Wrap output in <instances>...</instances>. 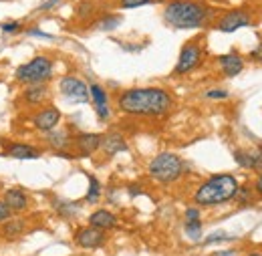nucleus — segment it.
Masks as SVG:
<instances>
[{"label": "nucleus", "mask_w": 262, "mask_h": 256, "mask_svg": "<svg viewBox=\"0 0 262 256\" xmlns=\"http://www.w3.org/2000/svg\"><path fill=\"white\" fill-rule=\"evenodd\" d=\"M186 234L192 240H200V236H202V222L200 220H188L186 222Z\"/></svg>", "instance_id": "nucleus-23"}, {"label": "nucleus", "mask_w": 262, "mask_h": 256, "mask_svg": "<svg viewBox=\"0 0 262 256\" xmlns=\"http://www.w3.org/2000/svg\"><path fill=\"white\" fill-rule=\"evenodd\" d=\"M214 256H236V252L234 250H226V252H216Z\"/></svg>", "instance_id": "nucleus-36"}, {"label": "nucleus", "mask_w": 262, "mask_h": 256, "mask_svg": "<svg viewBox=\"0 0 262 256\" xmlns=\"http://www.w3.org/2000/svg\"><path fill=\"white\" fill-rule=\"evenodd\" d=\"M250 25V15L244 13V11H232L228 15H224L218 23V31L222 33H234L242 27H248Z\"/></svg>", "instance_id": "nucleus-10"}, {"label": "nucleus", "mask_w": 262, "mask_h": 256, "mask_svg": "<svg viewBox=\"0 0 262 256\" xmlns=\"http://www.w3.org/2000/svg\"><path fill=\"white\" fill-rule=\"evenodd\" d=\"M236 192H238L236 178L230 174H218L206 180L194 192V202L198 206H216V204H224L236 198Z\"/></svg>", "instance_id": "nucleus-2"}, {"label": "nucleus", "mask_w": 262, "mask_h": 256, "mask_svg": "<svg viewBox=\"0 0 262 256\" xmlns=\"http://www.w3.org/2000/svg\"><path fill=\"white\" fill-rule=\"evenodd\" d=\"M164 19L174 29H198L208 19V9L196 0H174L164 9Z\"/></svg>", "instance_id": "nucleus-3"}, {"label": "nucleus", "mask_w": 262, "mask_h": 256, "mask_svg": "<svg viewBox=\"0 0 262 256\" xmlns=\"http://www.w3.org/2000/svg\"><path fill=\"white\" fill-rule=\"evenodd\" d=\"M3 200L7 202V206L11 208L13 214H21V212H25V210L29 208V198H27V194H25L23 190H17V188L7 190Z\"/></svg>", "instance_id": "nucleus-14"}, {"label": "nucleus", "mask_w": 262, "mask_h": 256, "mask_svg": "<svg viewBox=\"0 0 262 256\" xmlns=\"http://www.w3.org/2000/svg\"><path fill=\"white\" fill-rule=\"evenodd\" d=\"M248 256H262V254H260V252H250Z\"/></svg>", "instance_id": "nucleus-38"}, {"label": "nucleus", "mask_w": 262, "mask_h": 256, "mask_svg": "<svg viewBox=\"0 0 262 256\" xmlns=\"http://www.w3.org/2000/svg\"><path fill=\"white\" fill-rule=\"evenodd\" d=\"M202 61V49L196 45V43H188L182 53H180V59L176 63V73L178 75H186V73H192Z\"/></svg>", "instance_id": "nucleus-6"}, {"label": "nucleus", "mask_w": 262, "mask_h": 256, "mask_svg": "<svg viewBox=\"0 0 262 256\" xmlns=\"http://www.w3.org/2000/svg\"><path fill=\"white\" fill-rule=\"evenodd\" d=\"M91 11H93V7H91L89 3H85V5H81V7H79V11H77V13H79V17H89V13H91Z\"/></svg>", "instance_id": "nucleus-33"}, {"label": "nucleus", "mask_w": 262, "mask_h": 256, "mask_svg": "<svg viewBox=\"0 0 262 256\" xmlns=\"http://www.w3.org/2000/svg\"><path fill=\"white\" fill-rule=\"evenodd\" d=\"M3 31H5L7 35H15V33L23 31V27H21V23H5V25H3Z\"/></svg>", "instance_id": "nucleus-28"}, {"label": "nucleus", "mask_w": 262, "mask_h": 256, "mask_svg": "<svg viewBox=\"0 0 262 256\" xmlns=\"http://www.w3.org/2000/svg\"><path fill=\"white\" fill-rule=\"evenodd\" d=\"M154 0H121V9H138L144 5H152Z\"/></svg>", "instance_id": "nucleus-26"}, {"label": "nucleus", "mask_w": 262, "mask_h": 256, "mask_svg": "<svg viewBox=\"0 0 262 256\" xmlns=\"http://www.w3.org/2000/svg\"><path fill=\"white\" fill-rule=\"evenodd\" d=\"M99 198H101V184H99V180L95 176H89V192H87L85 200L89 204H95Z\"/></svg>", "instance_id": "nucleus-22"}, {"label": "nucleus", "mask_w": 262, "mask_h": 256, "mask_svg": "<svg viewBox=\"0 0 262 256\" xmlns=\"http://www.w3.org/2000/svg\"><path fill=\"white\" fill-rule=\"evenodd\" d=\"M218 63H220L222 71H224L228 77H236V75L244 69V63H242V59H240L236 53H228V55L218 57Z\"/></svg>", "instance_id": "nucleus-17"}, {"label": "nucleus", "mask_w": 262, "mask_h": 256, "mask_svg": "<svg viewBox=\"0 0 262 256\" xmlns=\"http://www.w3.org/2000/svg\"><path fill=\"white\" fill-rule=\"evenodd\" d=\"M61 121V111L57 107H43L41 111H37L33 115V127L43 134H49L53 130H57V125Z\"/></svg>", "instance_id": "nucleus-7"}, {"label": "nucleus", "mask_w": 262, "mask_h": 256, "mask_svg": "<svg viewBox=\"0 0 262 256\" xmlns=\"http://www.w3.org/2000/svg\"><path fill=\"white\" fill-rule=\"evenodd\" d=\"M103 144V136L99 134H81L75 138V146L79 150V156H91L97 150H101Z\"/></svg>", "instance_id": "nucleus-13"}, {"label": "nucleus", "mask_w": 262, "mask_h": 256, "mask_svg": "<svg viewBox=\"0 0 262 256\" xmlns=\"http://www.w3.org/2000/svg\"><path fill=\"white\" fill-rule=\"evenodd\" d=\"M59 89L71 101H81L83 103V101L89 99V87L77 77H63L61 83H59Z\"/></svg>", "instance_id": "nucleus-8"}, {"label": "nucleus", "mask_w": 262, "mask_h": 256, "mask_svg": "<svg viewBox=\"0 0 262 256\" xmlns=\"http://www.w3.org/2000/svg\"><path fill=\"white\" fill-rule=\"evenodd\" d=\"M256 190H258V192L262 194V176H260V178L256 180Z\"/></svg>", "instance_id": "nucleus-37"}, {"label": "nucleus", "mask_w": 262, "mask_h": 256, "mask_svg": "<svg viewBox=\"0 0 262 256\" xmlns=\"http://www.w3.org/2000/svg\"><path fill=\"white\" fill-rule=\"evenodd\" d=\"M186 220H200V210L198 208H188L186 210Z\"/></svg>", "instance_id": "nucleus-31"}, {"label": "nucleus", "mask_w": 262, "mask_h": 256, "mask_svg": "<svg viewBox=\"0 0 262 256\" xmlns=\"http://www.w3.org/2000/svg\"><path fill=\"white\" fill-rule=\"evenodd\" d=\"M236 196H238V200H240L242 204H246V202H248V196H250V192H248V188L244 186V188H240V190L236 192Z\"/></svg>", "instance_id": "nucleus-30"}, {"label": "nucleus", "mask_w": 262, "mask_h": 256, "mask_svg": "<svg viewBox=\"0 0 262 256\" xmlns=\"http://www.w3.org/2000/svg\"><path fill=\"white\" fill-rule=\"evenodd\" d=\"M236 164L248 170H260L262 168V150L258 152H236L234 154Z\"/></svg>", "instance_id": "nucleus-18"}, {"label": "nucleus", "mask_w": 262, "mask_h": 256, "mask_svg": "<svg viewBox=\"0 0 262 256\" xmlns=\"http://www.w3.org/2000/svg\"><path fill=\"white\" fill-rule=\"evenodd\" d=\"M101 148H103V152H105L109 158L115 156V154H119V152H127V144H125V140H123L119 134H109V136H105Z\"/></svg>", "instance_id": "nucleus-19"}, {"label": "nucleus", "mask_w": 262, "mask_h": 256, "mask_svg": "<svg viewBox=\"0 0 262 256\" xmlns=\"http://www.w3.org/2000/svg\"><path fill=\"white\" fill-rule=\"evenodd\" d=\"M11 218H13L11 208L7 206V202H5V200H0V224L7 222V220H11Z\"/></svg>", "instance_id": "nucleus-27"}, {"label": "nucleus", "mask_w": 262, "mask_h": 256, "mask_svg": "<svg viewBox=\"0 0 262 256\" xmlns=\"http://www.w3.org/2000/svg\"><path fill=\"white\" fill-rule=\"evenodd\" d=\"M89 226L93 228H99V230H109V228H115L117 226V218L115 214H111L109 210H97L89 216Z\"/></svg>", "instance_id": "nucleus-16"}, {"label": "nucleus", "mask_w": 262, "mask_h": 256, "mask_svg": "<svg viewBox=\"0 0 262 256\" xmlns=\"http://www.w3.org/2000/svg\"><path fill=\"white\" fill-rule=\"evenodd\" d=\"M119 111L138 117H160L166 115L172 107V97L168 91L158 87H140L127 89L117 99Z\"/></svg>", "instance_id": "nucleus-1"}, {"label": "nucleus", "mask_w": 262, "mask_h": 256, "mask_svg": "<svg viewBox=\"0 0 262 256\" xmlns=\"http://www.w3.org/2000/svg\"><path fill=\"white\" fill-rule=\"evenodd\" d=\"M89 97L93 99V103H95V111H97V115H99V119H109V115H111V111H109V97H107V93H105V89L101 87V85H97V83H93L91 87H89Z\"/></svg>", "instance_id": "nucleus-12"}, {"label": "nucleus", "mask_w": 262, "mask_h": 256, "mask_svg": "<svg viewBox=\"0 0 262 256\" xmlns=\"http://www.w3.org/2000/svg\"><path fill=\"white\" fill-rule=\"evenodd\" d=\"M148 172L160 184H174L184 174V160L172 152H162L150 162Z\"/></svg>", "instance_id": "nucleus-4"}, {"label": "nucleus", "mask_w": 262, "mask_h": 256, "mask_svg": "<svg viewBox=\"0 0 262 256\" xmlns=\"http://www.w3.org/2000/svg\"><path fill=\"white\" fill-rule=\"evenodd\" d=\"M53 75V61L45 55L31 59L29 63L21 65L17 69V79L25 85H39V83H47Z\"/></svg>", "instance_id": "nucleus-5"}, {"label": "nucleus", "mask_w": 262, "mask_h": 256, "mask_svg": "<svg viewBox=\"0 0 262 256\" xmlns=\"http://www.w3.org/2000/svg\"><path fill=\"white\" fill-rule=\"evenodd\" d=\"M206 97H208V99H226V97H228V91H224V89H212V91L206 93Z\"/></svg>", "instance_id": "nucleus-29"}, {"label": "nucleus", "mask_w": 262, "mask_h": 256, "mask_svg": "<svg viewBox=\"0 0 262 256\" xmlns=\"http://www.w3.org/2000/svg\"><path fill=\"white\" fill-rule=\"evenodd\" d=\"M5 156L15 158V160H37L41 158V150L25 142H13L11 146H7Z\"/></svg>", "instance_id": "nucleus-11"}, {"label": "nucleus", "mask_w": 262, "mask_h": 256, "mask_svg": "<svg viewBox=\"0 0 262 256\" xmlns=\"http://www.w3.org/2000/svg\"><path fill=\"white\" fill-rule=\"evenodd\" d=\"M59 3H61V0H47V3H43V5H41V11H51V9H53V7H57Z\"/></svg>", "instance_id": "nucleus-34"}, {"label": "nucleus", "mask_w": 262, "mask_h": 256, "mask_svg": "<svg viewBox=\"0 0 262 256\" xmlns=\"http://www.w3.org/2000/svg\"><path fill=\"white\" fill-rule=\"evenodd\" d=\"M27 33L33 35V37H41V39H53V35H47V33H43L41 29H29Z\"/></svg>", "instance_id": "nucleus-32"}, {"label": "nucleus", "mask_w": 262, "mask_h": 256, "mask_svg": "<svg viewBox=\"0 0 262 256\" xmlns=\"http://www.w3.org/2000/svg\"><path fill=\"white\" fill-rule=\"evenodd\" d=\"M27 230V222L25 220H7L3 222V226H0V234H3L7 240H15L19 236H23V232Z\"/></svg>", "instance_id": "nucleus-20"}, {"label": "nucleus", "mask_w": 262, "mask_h": 256, "mask_svg": "<svg viewBox=\"0 0 262 256\" xmlns=\"http://www.w3.org/2000/svg\"><path fill=\"white\" fill-rule=\"evenodd\" d=\"M250 57L262 63V45H260V47H256V51H252V53H250Z\"/></svg>", "instance_id": "nucleus-35"}, {"label": "nucleus", "mask_w": 262, "mask_h": 256, "mask_svg": "<svg viewBox=\"0 0 262 256\" xmlns=\"http://www.w3.org/2000/svg\"><path fill=\"white\" fill-rule=\"evenodd\" d=\"M47 142H49L57 152H61V150H65V148L71 146V138H69V134L63 132V130H53V132H49V134H47Z\"/></svg>", "instance_id": "nucleus-21"}, {"label": "nucleus", "mask_w": 262, "mask_h": 256, "mask_svg": "<svg viewBox=\"0 0 262 256\" xmlns=\"http://www.w3.org/2000/svg\"><path fill=\"white\" fill-rule=\"evenodd\" d=\"M222 240H230V236H228L224 230H218V232H212V234L204 240V244H216V242H222Z\"/></svg>", "instance_id": "nucleus-25"}, {"label": "nucleus", "mask_w": 262, "mask_h": 256, "mask_svg": "<svg viewBox=\"0 0 262 256\" xmlns=\"http://www.w3.org/2000/svg\"><path fill=\"white\" fill-rule=\"evenodd\" d=\"M23 97H25V101H27L29 105L37 107V105H41V103H45V101L49 99V87H47L45 83H39V85H29V87L25 89Z\"/></svg>", "instance_id": "nucleus-15"}, {"label": "nucleus", "mask_w": 262, "mask_h": 256, "mask_svg": "<svg viewBox=\"0 0 262 256\" xmlns=\"http://www.w3.org/2000/svg\"><path fill=\"white\" fill-rule=\"evenodd\" d=\"M119 23H121L119 17H107L99 23V31H115L119 27Z\"/></svg>", "instance_id": "nucleus-24"}, {"label": "nucleus", "mask_w": 262, "mask_h": 256, "mask_svg": "<svg viewBox=\"0 0 262 256\" xmlns=\"http://www.w3.org/2000/svg\"><path fill=\"white\" fill-rule=\"evenodd\" d=\"M107 240L105 232L99 230V228H93V226H87V228H81L77 234H75V244L85 248V250H93V248H99L103 246Z\"/></svg>", "instance_id": "nucleus-9"}]
</instances>
